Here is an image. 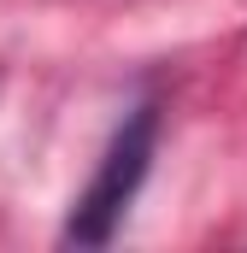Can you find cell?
I'll return each instance as SVG.
<instances>
[{
  "label": "cell",
  "mask_w": 247,
  "mask_h": 253,
  "mask_svg": "<svg viewBox=\"0 0 247 253\" xmlns=\"http://www.w3.org/2000/svg\"><path fill=\"white\" fill-rule=\"evenodd\" d=\"M153 153H159V106L141 100L112 129V141H106L88 189L71 200V218H65V242L71 248H106L118 236L124 212L135 206V194L147 183V171H153Z\"/></svg>",
  "instance_id": "1"
}]
</instances>
